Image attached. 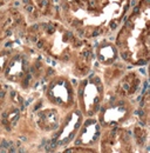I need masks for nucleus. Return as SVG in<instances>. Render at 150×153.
Wrapping results in <instances>:
<instances>
[{
  "mask_svg": "<svg viewBox=\"0 0 150 153\" xmlns=\"http://www.w3.org/2000/svg\"><path fill=\"white\" fill-rule=\"evenodd\" d=\"M47 4H48V1H47V0H41V1H40V6H42V7L47 6Z\"/></svg>",
  "mask_w": 150,
  "mask_h": 153,
  "instance_id": "obj_2",
  "label": "nucleus"
},
{
  "mask_svg": "<svg viewBox=\"0 0 150 153\" xmlns=\"http://www.w3.org/2000/svg\"><path fill=\"white\" fill-rule=\"evenodd\" d=\"M122 86H123V90H126V91H128V90H129V85H128L127 82H124Z\"/></svg>",
  "mask_w": 150,
  "mask_h": 153,
  "instance_id": "obj_3",
  "label": "nucleus"
},
{
  "mask_svg": "<svg viewBox=\"0 0 150 153\" xmlns=\"http://www.w3.org/2000/svg\"><path fill=\"white\" fill-rule=\"evenodd\" d=\"M130 4H131V6H134V5H135V0H131Z\"/></svg>",
  "mask_w": 150,
  "mask_h": 153,
  "instance_id": "obj_10",
  "label": "nucleus"
},
{
  "mask_svg": "<svg viewBox=\"0 0 150 153\" xmlns=\"http://www.w3.org/2000/svg\"><path fill=\"white\" fill-rule=\"evenodd\" d=\"M4 94H5V92L1 91V92H0V98H4Z\"/></svg>",
  "mask_w": 150,
  "mask_h": 153,
  "instance_id": "obj_9",
  "label": "nucleus"
},
{
  "mask_svg": "<svg viewBox=\"0 0 150 153\" xmlns=\"http://www.w3.org/2000/svg\"><path fill=\"white\" fill-rule=\"evenodd\" d=\"M134 13H138V7H135L134 8Z\"/></svg>",
  "mask_w": 150,
  "mask_h": 153,
  "instance_id": "obj_8",
  "label": "nucleus"
},
{
  "mask_svg": "<svg viewBox=\"0 0 150 153\" xmlns=\"http://www.w3.org/2000/svg\"><path fill=\"white\" fill-rule=\"evenodd\" d=\"M99 33H100V31H99V30H96V31H95V32L93 33V36H97Z\"/></svg>",
  "mask_w": 150,
  "mask_h": 153,
  "instance_id": "obj_7",
  "label": "nucleus"
},
{
  "mask_svg": "<svg viewBox=\"0 0 150 153\" xmlns=\"http://www.w3.org/2000/svg\"><path fill=\"white\" fill-rule=\"evenodd\" d=\"M24 2H26V4H28V2H29V0H24Z\"/></svg>",
  "mask_w": 150,
  "mask_h": 153,
  "instance_id": "obj_11",
  "label": "nucleus"
},
{
  "mask_svg": "<svg viewBox=\"0 0 150 153\" xmlns=\"http://www.w3.org/2000/svg\"><path fill=\"white\" fill-rule=\"evenodd\" d=\"M116 26H117L116 22H112V24H110V27H112V28H116Z\"/></svg>",
  "mask_w": 150,
  "mask_h": 153,
  "instance_id": "obj_6",
  "label": "nucleus"
},
{
  "mask_svg": "<svg viewBox=\"0 0 150 153\" xmlns=\"http://www.w3.org/2000/svg\"><path fill=\"white\" fill-rule=\"evenodd\" d=\"M48 32L49 33H53L54 32V27L53 26H48Z\"/></svg>",
  "mask_w": 150,
  "mask_h": 153,
  "instance_id": "obj_5",
  "label": "nucleus"
},
{
  "mask_svg": "<svg viewBox=\"0 0 150 153\" xmlns=\"http://www.w3.org/2000/svg\"><path fill=\"white\" fill-rule=\"evenodd\" d=\"M26 11H27V12H33V11H34V7L28 4V5H26Z\"/></svg>",
  "mask_w": 150,
  "mask_h": 153,
  "instance_id": "obj_1",
  "label": "nucleus"
},
{
  "mask_svg": "<svg viewBox=\"0 0 150 153\" xmlns=\"http://www.w3.org/2000/svg\"><path fill=\"white\" fill-rule=\"evenodd\" d=\"M37 46L39 47V48H41V47L43 46V42H42V41H38V42H37Z\"/></svg>",
  "mask_w": 150,
  "mask_h": 153,
  "instance_id": "obj_4",
  "label": "nucleus"
}]
</instances>
